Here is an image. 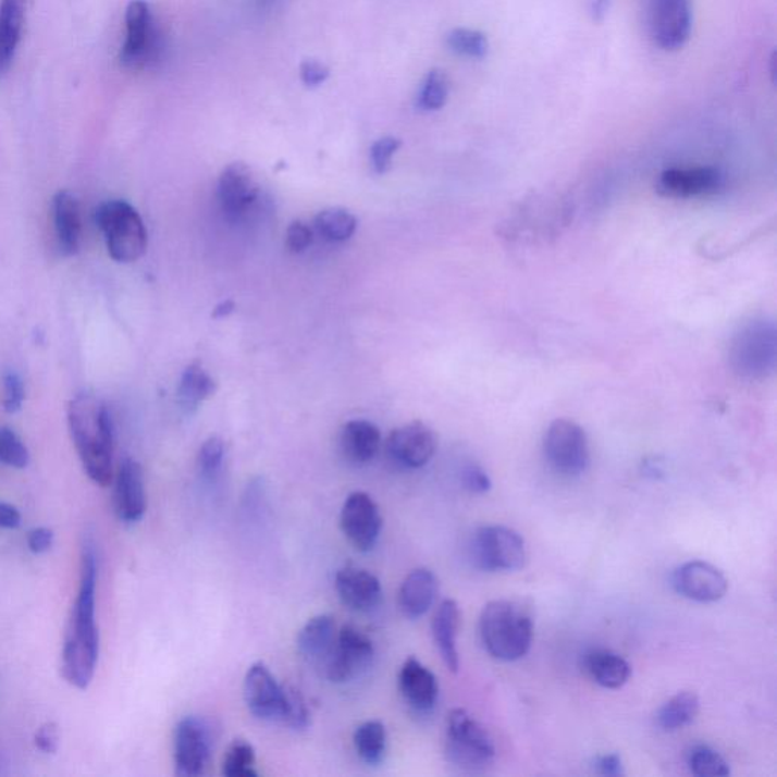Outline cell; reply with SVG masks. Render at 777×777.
I'll use <instances>...</instances> for the list:
<instances>
[{
  "label": "cell",
  "instance_id": "cell-38",
  "mask_svg": "<svg viewBox=\"0 0 777 777\" xmlns=\"http://www.w3.org/2000/svg\"><path fill=\"white\" fill-rule=\"evenodd\" d=\"M223 456H225V444L221 437L211 436L203 442L198 454V468L203 479H217L221 472Z\"/></svg>",
  "mask_w": 777,
  "mask_h": 777
},
{
  "label": "cell",
  "instance_id": "cell-42",
  "mask_svg": "<svg viewBox=\"0 0 777 777\" xmlns=\"http://www.w3.org/2000/svg\"><path fill=\"white\" fill-rule=\"evenodd\" d=\"M313 244V231L306 223L292 222L286 233V245L292 252L299 254L306 251Z\"/></svg>",
  "mask_w": 777,
  "mask_h": 777
},
{
  "label": "cell",
  "instance_id": "cell-1",
  "mask_svg": "<svg viewBox=\"0 0 777 777\" xmlns=\"http://www.w3.org/2000/svg\"><path fill=\"white\" fill-rule=\"evenodd\" d=\"M98 582V555L95 542L87 538L81 548L78 597L72 606L65 629L61 671L72 687L87 690L94 680L99 657V632L96 626L95 599Z\"/></svg>",
  "mask_w": 777,
  "mask_h": 777
},
{
  "label": "cell",
  "instance_id": "cell-34",
  "mask_svg": "<svg viewBox=\"0 0 777 777\" xmlns=\"http://www.w3.org/2000/svg\"><path fill=\"white\" fill-rule=\"evenodd\" d=\"M687 763L692 775L699 777H725L730 775V767L725 757L717 750L710 748V745H694L688 752Z\"/></svg>",
  "mask_w": 777,
  "mask_h": 777
},
{
  "label": "cell",
  "instance_id": "cell-15",
  "mask_svg": "<svg viewBox=\"0 0 777 777\" xmlns=\"http://www.w3.org/2000/svg\"><path fill=\"white\" fill-rule=\"evenodd\" d=\"M671 584L677 594L698 603L720 602L729 582L720 569L703 560H691L673 572Z\"/></svg>",
  "mask_w": 777,
  "mask_h": 777
},
{
  "label": "cell",
  "instance_id": "cell-35",
  "mask_svg": "<svg viewBox=\"0 0 777 777\" xmlns=\"http://www.w3.org/2000/svg\"><path fill=\"white\" fill-rule=\"evenodd\" d=\"M446 45L460 55L483 58L490 52V40L476 29L457 28L446 36Z\"/></svg>",
  "mask_w": 777,
  "mask_h": 777
},
{
  "label": "cell",
  "instance_id": "cell-50",
  "mask_svg": "<svg viewBox=\"0 0 777 777\" xmlns=\"http://www.w3.org/2000/svg\"><path fill=\"white\" fill-rule=\"evenodd\" d=\"M234 309H236V304L231 301H223L222 304H219L217 309L213 311V318H225L229 317L230 313H233Z\"/></svg>",
  "mask_w": 777,
  "mask_h": 777
},
{
  "label": "cell",
  "instance_id": "cell-39",
  "mask_svg": "<svg viewBox=\"0 0 777 777\" xmlns=\"http://www.w3.org/2000/svg\"><path fill=\"white\" fill-rule=\"evenodd\" d=\"M309 710H307V703L301 692L295 690L294 687H287V711L284 723L292 729L303 730L309 726Z\"/></svg>",
  "mask_w": 777,
  "mask_h": 777
},
{
  "label": "cell",
  "instance_id": "cell-37",
  "mask_svg": "<svg viewBox=\"0 0 777 777\" xmlns=\"http://www.w3.org/2000/svg\"><path fill=\"white\" fill-rule=\"evenodd\" d=\"M29 452L21 437L11 429H0V464L7 467L23 469L28 467Z\"/></svg>",
  "mask_w": 777,
  "mask_h": 777
},
{
  "label": "cell",
  "instance_id": "cell-26",
  "mask_svg": "<svg viewBox=\"0 0 777 777\" xmlns=\"http://www.w3.org/2000/svg\"><path fill=\"white\" fill-rule=\"evenodd\" d=\"M336 621L332 615H317L310 618L296 637L299 655L311 663H324L336 642Z\"/></svg>",
  "mask_w": 777,
  "mask_h": 777
},
{
  "label": "cell",
  "instance_id": "cell-52",
  "mask_svg": "<svg viewBox=\"0 0 777 777\" xmlns=\"http://www.w3.org/2000/svg\"><path fill=\"white\" fill-rule=\"evenodd\" d=\"M775 63H776L775 55H773V58H772V64L775 65ZM772 75H773V76L776 75L775 67L772 69Z\"/></svg>",
  "mask_w": 777,
  "mask_h": 777
},
{
  "label": "cell",
  "instance_id": "cell-18",
  "mask_svg": "<svg viewBox=\"0 0 777 777\" xmlns=\"http://www.w3.org/2000/svg\"><path fill=\"white\" fill-rule=\"evenodd\" d=\"M114 509L125 525H136L146 511L144 469L134 459H123L115 476Z\"/></svg>",
  "mask_w": 777,
  "mask_h": 777
},
{
  "label": "cell",
  "instance_id": "cell-33",
  "mask_svg": "<svg viewBox=\"0 0 777 777\" xmlns=\"http://www.w3.org/2000/svg\"><path fill=\"white\" fill-rule=\"evenodd\" d=\"M222 773L226 777H256V750L251 742L234 740L223 756Z\"/></svg>",
  "mask_w": 777,
  "mask_h": 777
},
{
  "label": "cell",
  "instance_id": "cell-25",
  "mask_svg": "<svg viewBox=\"0 0 777 777\" xmlns=\"http://www.w3.org/2000/svg\"><path fill=\"white\" fill-rule=\"evenodd\" d=\"M460 626V609L454 600H444L437 607L432 621L434 644L449 671L457 673L460 667L457 652V633Z\"/></svg>",
  "mask_w": 777,
  "mask_h": 777
},
{
  "label": "cell",
  "instance_id": "cell-47",
  "mask_svg": "<svg viewBox=\"0 0 777 777\" xmlns=\"http://www.w3.org/2000/svg\"><path fill=\"white\" fill-rule=\"evenodd\" d=\"M595 772L602 776H622L625 775V765H622L621 756L618 753H606L599 756L594 763Z\"/></svg>",
  "mask_w": 777,
  "mask_h": 777
},
{
  "label": "cell",
  "instance_id": "cell-23",
  "mask_svg": "<svg viewBox=\"0 0 777 777\" xmlns=\"http://www.w3.org/2000/svg\"><path fill=\"white\" fill-rule=\"evenodd\" d=\"M341 452L354 465H367L375 459L382 448L379 427L365 419L346 422L341 432Z\"/></svg>",
  "mask_w": 777,
  "mask_h": 777
},
{
  "label": "cell",
  "instance_id": "cell-41",
  "mask_svg": "<svg viewBox=\"0 0 777 777\" xmlns=\"http://www.w3.org/2000/svg\"><path fill=\"white\" fill-rule=\"evenodd\" d=\"M3 407L8 414H15L22 409L23 399H25V387L17 372L8 371L3 375Z\"/></svg>",
  "mask_w": 777,
  "mask_h": 777
},
{
  "label": "cell",
  "instance_id": "cell-22",
  "mask_svg": "<svg viewBox=\"0 0 777 777\" xmlns=\"http://www.w3.org/2000/svg\"><path fill=\"white\" fill-rule=\"evenodd\" d=\"M440 594V580L430 569H414L398 592V606L407 618H421L432 609Z\"/></svg>",
  "mask_w": 777,
  "mask_h": 777
},
{
  "label": "cell",
  "instance_id": "cell-5",
  "mask_svg": "<svg viewBox=\"0 0 777 777\" xmlns=\"http://www.w3.org/2000/svg\"><path fill=\"white\" fill-rule=\"evenodd\" d=\"M775 322L753 319L735 333L729 348V361L735 374L748 380H761L776 368L777 338Z\"/></svg>",
  "mask_w": 777,
  "mask_h": 777
},
{
  "label": "cell",
  "instance_id": "cell-11",
  "mask_svg": "<svg viewBox=\"0 0 777 777\" xmlns=\"http://www.w3.org/2000/svg\"><path fill=\"white\" fill-rule=\"evenodd\" d=\"M213 733L209 723L199 717L183 718L175 727L173 757L178 776H201L209 768Z\"/></svg>",
  "mask_w": 777,
  "mask_h": 777
},
{
  "label": "cell",
  "instance_id": "cell-30",
  "mask_svg": "<svg viewBox=\"0 0 777 777\" xmlns=\"http://www.w3.org/2000/svg\"><path fill=\"white\" fill-rule=\"evenodd\" d=\"M217 391V382L211 379L209 372L203 371L202 365L195 361L188 365L183 377H181L178 387V399L181 407L192 414L201 406L202 402L210 398Z\"/></svg>",
  "mask_w": 777,
  "mask_h": 777
},
{
  "label": "cell",
  "instance_id": "cell-3",
  "mask_svg": "<svg viewBox=\"0 0 777 777\" xmlns=\"http://www.w3.org/2000/svg\"><path fill=\"white\" fill-rule=\"evenodd\" d=\"M480 638L494 659L503 663L521 659L532 648V615L517 602L494 600L480 615Z\"/></svg>",
  "mask_w": 777,
  "mask_h": 777
},
{
  "label": "cell",
  "instance_id": "cell-6",
  "mask_svg": "<svg viewBox=\"0 0 777 777\" xmlns=\"http://www.w3.org/2000/svg\"><path fill=\"white\" fill-rule=\"evenodd\" d=\"M99 229L106 237L111 259L119 263H133L148 248V233L144 219L131 203L115 199L103 202L96 213Z\"/></svg>",
  "mask_w": 777,
  "mask_h": 777
},
{
  "label": "cell",
  "instance_id": "cell-44",
  "mask_svg": "<svg viewBox=\"0 0 777 777\" xmlns=\"http://www.w3.org/2000/svg\"><path fill=\"white\" fill-rule=\"evenodd\" d=\"M34 741H36L37 749L40 750V752L46 753V755H53V753H57L58 745H60V733H58V726L55 723L48 721L45 723L44 726H40Z\"/></svg>",
  "mask_w": 777,
  "mask_h": 777
},
{
  "label": "cell",
  "instance_id": "cell-27",
  "mask_svg": "<svg viewBox=\"0 0 777 777\" xmlns=\"http://www.w3.org/2000/svg\"><path fill=\"white\" fill-rule=\"evenodd\" d=\"M584 671L600 687L618 690L629 682L632 667L625 657L606 649H592L583 657Z\"/></svg>",
  "mask_w": 777,
  "mask_h": 777
},
{
  "label": "cell",
  "instance_id": "cell-13",
  "mask_svg": "<svg viewBox=\"0 0 777 777\" xmlns=\"http://www.w3.org/2000/svg\"><path fill=\"white\" fill-rule=\"evenodd\" d=\"M383 518L379 506L367 492H353L341 510V529L346 540L359 552H371L382 533Z\"/></svg>",
  "mask_w": 777,
  "mask_h": 777
},
{
  "label": "cell",
  "instance_id": "cell-40",
  "mask_svg": "<svg viewBox=\"0 0 777 777\" xmlns=\"http://www.w3.org/2000/svg\"><path fill=\"white\" fill-rule=\"evenodd\" d=\"M399 148H402V140L396 137H383L372 145L371 160L377 173L382 175V173H386L391 169L392 157L395 156Z\"/></svg>",
  "mask_w": 777,
  "mask_h": 777
},
{
  "label": "cell",
  "instance_id": "cell-9",
  "mask_svg": "<svg viewBox=\"0 0 777 777\" xmlns=\"http://www.w3.org/2000/svg\"><path fill=\"white\" fill-rule=\"evenodd\" d=\"M550 467L560 474L576 477L590 467V442L582 427L569 419H556L544 437Z\"/></svg>",
  "mask_w": 777,
  "mask_h": 777
},
{
  "label": "cell",
  "instance_id": "cell-2",
  "mask_svg": "<svg viewBox=\"0 0 777 777\" xmlns=\"http://www.w3.org/2000/svg\"><path fill=\"white\" fill-rule=\"evenodd\" d=\"M67 421L84 471L98 486H109L114 476V422L109 407L95 396L78 395L69 403Z\"/></svg>",
  "mask_w": 777,
  "mask_h": 777
},
{
  "label": "cell",
  "instance_id": "cell-14",
  "mask_svg": "<svg viewBox=\"0 0 777 777\" xmlns=\"http://www.w3.org/2000/svg\"><path fill=\"white\" fill-rule=\"evenodd\" d=\"M437 434L421 421L399 427L386 441L388 459L396 467L418 469L425 467L437 452Z\"/></svg>",
  "mask_w": 777,
  "mask_h": 777
},
{
  "label": "cell",
  "instance_id": "cell-29",
  "mask_svg": "<svg viewBox=\"0 0 777 777\" xmlns=\"http://www.w3.org/2000/svg\"><path fill=\"white\" fill-rule=\"evenodd\" d=\"M700 711V699L695 692L682 691L673 695L656 713V723L665 732H676L690 726Z\"/></svg>",
  "mask_w": 777,
  "mask_h": 777
},
{
  "label": "cell",
  "instance_id": "cell-7",
  "mask_svg": "<svg viewBox=\"0 0 777 777\" xmlns=\"http://www.w3.org/2000/svg\"><path fill=\"white\" fill-rule=\"evenodd\" d=\"M471 557L483 571H517L526 565V541L509 527H480L472 538Z\"/></svg>",
  "mask_w": 777,
  "mask_h": 777
},
{
  "label": "cell",
  "instance_id": "cell-46",
  "mask_svg": "<svg viewBox=\"0 0 777 777\" xmlns=\"http://www.w3.org/2000/svg\"><path fill=\"white\" fill-rule=\"evenodd\" d=\"M53 532L48 527H37L28 533V548L34 555H44L53 545Z\"/></svg>",
  "mask_w": 777,
  "mask_h": 777
},
{
  "label": "cell",
  "instance_id": "cell-31",
  "mask_svg": "<svg viewBox=\"0 0 777 777\" xmlns=\"http://www.w3.org/2000/svg\"><path fill=\"white\" fill-rule=\"evenodd\" d=\"M354 749L368 765L382 763L387 749V732L382 721L369 720L354 732Z\"/></svg>",
  "mask_w": 777,
  "mask_h": 777
},
{
  "label": "cell",
  "instance_id": "cell-36",
  "mask_svg": "<svg viewBox=\"0 0 777 777\" xmlns=\"http://www.w3.org/2000/svg\"><path fill=\"white\" fill-rule=\"evenodd\" d=\"M448 78H446L444 72L434 69L427 75L424 86H422L421 94H419V107L427 111L441 110L448 101Z\"/></svg>",
  "mask_w": 777,
  "mask_h": 777
},
{
  "label": "cell",
  "instance_id": "cell-48",
  "mask_svg": "<svg viewBox=\"0 0 777 777\" xmlns=\"http://www.w3.org/2000/svg\"><path fill=\"white\" fill-rule=\"evenodd\" d=\"M21 511L13 504L0 503V529H17L21 526Z\"/></svg>",
  "mask_w": 777,
  "mask_h": 777
},
{
  "label": "cell",
  "instance_id": "cell-49",
  "mask_svg": "<svg viewBox=\"0 0 777 777\" xmlns=\"http://www.w3.org/2000/svg\"><path fill=\"white\" fill-rule=\"evenodd\" d=\"M610 0H592L591 13L595 21H603L609 11Z\"/></svg>",
  "mask_w": 777,
  "mask_h": 777
},
{
  "label": "cell",
  "instance_id": "cell-43",
  "mask_svg": "<svg viewBox=\"0 0 777 777\" xmlns=\"http://www.w3.org/2000/svg\"><path fill=\"white\" fill-rule=\"evenodd\" d=\"M461 483H464L465 490L472 492V494H484L492 486L490 476L477 465H468L461 471Z\"/></svg>",
  "mask_w": 777,
  "mask_h": 777
},
{
  "label": "cell",
  "instance_id": "cell-12",
  "mask_svg": "<svg viewBox=\"0 0 777 777\" xmlns=\"http://www.w3.org/2000/svg\"><path fill=\"white\" fill-rule=\"evenodd\" d=\"M244 698L249 713L263 721H283L287 711V687L281 684L263 663L246 671Z\"/></svg>",
  "mask_w": 777,
  "mask_h": 777
},
{
  "label": "cell",
  "instance_id": "cell-51",
  "mask_svg": "<svg viewBox=\"0 0 777 777\" xmlns=\"http://www.w3.org/2000/svg\"><path fill=\"white\" fill-rule=\"evenodd\" d=\"M275 2L276 0H256V5L259 8H263L264 10V8H271L272 5H274Z\"/></svg>",
  "mask_w": 777,
  "mask_h": 777
},
{
  "label": "cell",
  "instance_id": "cell-24",
  "mask_svg": "<svg viewBox=\"0 0 777 777\" xmlns=\"http://www.w3.org/2000/svg\"><path fill=\"white\" fill-rule=\"evenodd\" d=\"M53 226L58 245L64 256H75L81 245L83 222H81V207L76 196L71 192H58L52 203Z\"/></svg>",
  "mask_w": 777,
  "mask_h": 777
},
{
  "label": "cell",
  "instance_id": "cell-32",
  "mask_svg": "<svg viewBox=\"0 0 777 777\" xmlns=\"http://www.w3.org/2000/svg\"><path fill=\"white\" fill-rule=\"evenodd\" d=\"M314 229L319 236L326 242L349 240L357 230V219L353 213L345 209H329L321 211L314 219Z\"/></svg>",
  "mask_w": 777,
  "mask_h": 777
},
{
  "label": "cell",
  "instance_id": "cell-17",
  "mask_svg": "<svg viewBox=\"0 0 777 777\" xmlns=\"http://www.w3.org/2000/svg\"><path fill=\"white\" fill-rule=\"evenodd\" d=\"M260 196V187L251 169L244 163H233L223 169L219 178V201L223 213L231 221H238L248 213Z\"/></svg>",
  "mask_w": 777,
  "mask_h": 777
},
{
  "label": "cell",
  "instance_id": "cell-8",
  "mask_svg": "<svg viewBox=\"0 0 777 777\" xmlns=\"http://www.w3.org/2000/svg\"><path fill=\"white\" fill-rule=\"evenodd\" d=\"M126 38L122 46L121 61L128 69L148 67L160 60L163 40L153 25L151 10L145 0H131L125 13Z\"/></svg>",
  "mask_w": 777,
  "mask_h": 777
},
{
  "label": "cell",
  "instance_id": "cell-20",
  "mask_svg": "<svg viewBox=\"0 0 777 777\" xmlns=\"http://www.w3.org/2000/svg\"><path fill=\"white\" fill-rule=\"evenodd\" d=\"M334 587L342 603L356 612L374 610L382 602V583L367 569L356 567L338 569Z\"/></svg>",
  "mask_w": 777,
  "mask_h": 777
},
{
  "label": "cell",
  "instance_id": "cell-45",
  "mask_svg": "<svg viewBox=\"0 0 777 777\" xmlns=\"http://www.w3.org/2000/svg\"><path fill=\"white\" fill-rule=\"evenodd\" d=\"M301 79L307 87H318L324 84L330 76V69L319 61L307 60L301 64Z\"/></svg>",
  "mask_w": 777,
  "mask_h": 777
},
{
  "label": "cell",
  "instance_id": "cell-28",
  "mask_svg": "<svg viewBox=\"0 0 777 777\" xmlns=\"http://www.w3.org/2000/svg\"><path fill=\"white\" fill-rule=\"evenodd\" d=\"M28 0H0V71L13 61L21 44Z\"/></svg>",
  "mask_w": 777,
  "mask_h": 777
},
{
  "label": "cell",
  "instance_id": "cell-4",
  "mask_svg": "<svg viewBox=\"0 0 777 777\" xmlns=\"http://www.w3.org/2000/svg\"><path fill=\"white\" fill-rule=\"evenodd\" d=\"M494 740L486 727L468 711L453 710L446 718L445 756L464 772H483L494 764Z\"/></svg>",
  "mask_w": 777,
  "mask_h": 777
},
{
  "label": "cell",
  "instance_id": "cell-21",
  "mask_svg": "<svg viewBox=\"0 0 777 777\" xmlns=\"http://www.w3.org/2000/svg\"><path fill=\"white\" fill-rule=\"evenodd\" d=\"M399 691L407 705L417 713H430L440 699V682L433 671L417 657H409L403 664L398 676Z\"/></svg>",
  "mask_w": 777,
  "mask_h": 777
},
{
  "label": "cell",
  "instance_id": "cell-16",
  "mask_svg": "<svg viewBox=\"0 0 777 777\" xmlns=\"http://www.w3.org/2000/svg\"><path fill=\"white\" fill-rule=\"evenodd\" d=\"M691 0H653L652 30L656 44L665 51H676L690 40Z\"/></svg>",
  "mask_w": 777,
  "mask_h": 777
},
{
  "label": "cell",
  "instance_id": "cell-10",
  "mask_svg": "<svg viewBox=\"0 0 777 777\" xmlns=\"http://www.w3.org/2000/svg\"><path fill=\"white\" fill-rule=\"evenodd\" d=\"M374 655V644L367 633L356 626H344L337 632L332 653L324 661L325 675L334 683L351 682L371 667Z\"/></svg>",
  "mask_w": 777,
  "mask_h": 777
},
{
  "label": "cell",
  "instance_id": "cell-19",
  "mask_svg": "<svg viewBox=\"0 0 777 777\" xmlns=\"http://www.w3.org/2000/svg\"><path fill=\"white\" fill-rule=\"evenodd\" d=\"M721 184L723 176L717 168H673L661 173L657 190L668 198H695L715 194Z\"/></svg>",
  "mask_w": 777,
  "mask_h": 777
}]
</instances>
